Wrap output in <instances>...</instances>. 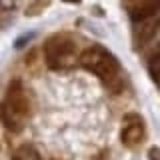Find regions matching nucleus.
<instances>
[{
	"instance_id": "9d476101",
	"label": "nucleus",
	"mask_w": 160,
	"mask_h": 160,
	"mask_svg": "<svg viewBox=\"0 0 160 160\" xmlns=\"http://www.w3.org/2000/svg\"><path fill=\"white\" fill-rule=\"evenodd\" d=\"M148 160H160V148L158 146H152L148 150Z\"/></svg>"
},
{
	"instance_id": "0eeeda50",
	"label": "nucleus",
	"mask_w": 160,
	"mask_h": 160,
	"mask_svg": "<svg viewBox=\"0 0 160 160\" xmlns=\"http://www.w3.org/2000/svg\"><path fill=\"white\" fill-rule=\"evenodd\" d=\"M12 160H42L36 148H32L30 144H22L16 148V152L12 154Z\"/></svg>"
},
{
	"instance_id": "1a4fd4ad",
	"label": "nucleus",
	"mask_w": 160,
	"mask_h": 160,
	"mask_svg": "<svg viewBox=\"0 0 160 160\" xmlns=\"http://www.w3.org/2000/svg\"><path fill=\"white\" fill-rule=\"evenodd\" d=\"M148 72H150V76H152V80L158 84V88H160V52L154 54V56L150 58V62H148Z\"/></svg>"
},
{
	"instance_id": "f8f14e48",
	"label": "nucleus",
	"mask_w": 160,
	"mask_h": 160,
	"mask_svg": "<svg viewBox=\"0 0 160 160\" xmlns=\"http://www.w3.org/2000/svg\"><path fill=\"white\" fill-rule=\"evenodd\" d=\"M92 160H106V156H104V154H98V156H94Z\"/></svg>"
},
{
	"instance_id": "ddd939ff",
	"label": "nucleus",
	"mask_w": 160,
	"mask_h": 160,
	"mask_svg": "<svg viewBox=\"0 0 160 160\" xmlns=\"http://www.w3.org/2000/svg\"><path fill=\"white\" fill-rule=\"evenodd\" d=\"M62 2H68V4H80V0H62Z\"/></svg>"
},
{
	"instance_id": "f257e3e1",
	"label": "nucleus",
	"mask_w": 160,
	"mask_h": 160,
	"mask_svg": "<svg viewBox=\"0 0 160 160\" xmlns=\"http://www.w3.org/2000/svg\"><path fill=\"white\" fill-rule=\"evenodd\" d=\"M78 64L82 68H86L90 74H94L108 90H112V92L122 90L124 82H122V72H120V62L104 46L94 44V46L82 50Z\"/></svg>"
},
{
	"instance_id": "7ed1b4c3",
	"label": "nucleus",
	"mask_w": 160,
	"mask_h": 160,
	"mask_svg": "<svg viewBox=\"0 0 160 160\" xmlns=\"http://www.w3.org/2000/svg\"><path fill=\"white\" fill-rule=\"evenodd\" d=\"M44 60L50 70H66L78 64L80 50L70 34H54L44 42Z\"/></svg>"
},
{
	"instance_id": "f03ea898",
	"label": "nucleus",
	"mask_w": 160,
	"mask_h": 160,
	"mask_svg": "<svg viewBox=\"0 0 160 160\" xmlns=\"http://www.w3.org/2000/svg\"><path fill=\"white\" fill-rule=\"evenodd\" d=\"M30 112H32V104H30L26 88L18 80L10 82L6 94L0 102V122H2V126L8 128L10 132H20L30 120Z\"/></svg>"
},
{
	"instance_id": "39448f33",
	"label": "nucleus",
	"mask_w": 160,
	"mask_h": 160,
	"mask_svg": "<svg viewBox=\"0 0 160 160\" xmlns=\"http://www.w3.org/2000/svg\"><path fill=\"white\" fill-rule=\"evenodd\" d=\"M158 10H160V0H140L130 8V20L134 24L144 22L148 18L158 16Z\"/></svg>"
},
{
	"instance_id": "6e6552de",
	"label": "nucleus",
	"mask_w": 160,
	"mask_h": 160,
	"mask_svg": "<svg viewBox=\"0 0 160 160\" xmlns=\"http://www.w3.org/2000/svg\"><path fill=\"white\" fill-rule=\"evenodd\" d=\"M50 6V0H32L26 8V16H38Z\"/></svg>"
},
{
	"instance_id": "9b49d317",
	"label": "nucleus",
	"mask_w": 160,
	"mask_h": 160,
	"mask_svg": "<svg viewBox=\"0 0 160 160\" xmlns=\"http://www.w3.org/2000/svg\"><path fill=\"white\" fill-rule=\"evenodd\" d=\"M0 6H2V8H12L14 0H0Z\"/></svg>"
},
{
	"instance_id": "423d86ee",
	"label": "nucleus",
	"mask_w": 160,
	"mask_h": 160,
	"mask_svg": "<svg viewBox=\"0 0 160 160\" xmlns=\"http://www.w3.org/2000/svg\"><path fill=\"white\" fill-rule=\"evenodd\" d=\"M160 28V18L154 16V18H148L144 20V22H138L136 24V42L142 44V42H148V40H152L156 36Z\"/></svg>"
},
{
	"instance_id": "20e7f679",
	"label": "nucleus",
	"mask_w": 160,
	"mask_h": 160,
	"mask_svg": "<svg viewBox=\"0 0 160 160\" xmlns=\"http://www.w3.org/2000/svg\"><path fill=\"white\" fill-rule=\"evenodd\" d=\"M144 136H146V124L142 116L136 112H128L120 124V142L126 148H134L144 140Z\"/></svg>"
}]
</instances>
